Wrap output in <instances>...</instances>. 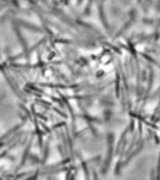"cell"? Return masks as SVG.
Returning a JSON list of instances; mask_svg holds the SVG:
<instances>
[{
	"mask_svg": "<svg viewBox=\"0 0 160 180\" xmlns=\"http://www.w3.org/2000/svg\"><path fill=\"white\" fill-rule=\"evenodd\" d=\"M95 180H97V175L95 174Z\"/></svg>",
	"mask_w": 160,
	"mask_h": 180,
	"instance_id": "cell-1",
	"label": "cell"
}]
</instances>
